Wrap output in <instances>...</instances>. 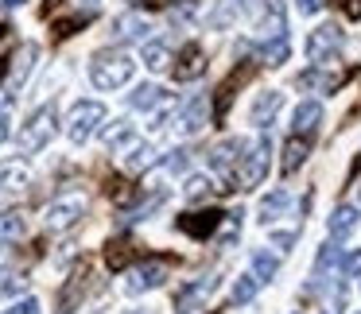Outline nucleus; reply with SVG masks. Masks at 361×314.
Wrapping results in <instances>:
<instances>
[{
    "instance_id": "1",
    "label": "nucleus",
    "mask_w": 361,
    "mask_h": 314,
    "mask_svg": "<svg viewBox=\"0 0 361 314\" xmlns=\"http://www.w3.org/2000/svg\"><path fill=\"white\" fill-rule=\"evenodd\" d=\"M133 74H136V63L125 51H97L94 63H90V82L97 89H121L133 82Z\"/></svg>"
},
{
    "instance_id": "2",
    "label": "nucleus",
    "mask_w": 361,
    "mask_h": 314,
    "mask_svg": "<svg viewBox=\"0 0 361 314\" xmlns=\"http://www.w3.org/2000/svg\"><path fill=\"white\" fill-rule=\"evenodd\" d=\"M55 132H59V109H55V101H47L24 120V128H20V151L35 156V151H43L55 140Z\"/></svg>"
},
{
    "instance_id": "3",
    "label": "nucleus",
    "mask_w": 361,
    "mask_h": 314,
    "mask_svg": "<svg viewBox=\"0 0 361 314\" xmlns=\"http://www.w3.org/2000/svg\"><path fill=\"white\" fill-rule=\"evenodd\" d=\"M342 47H345V32L338 24H319L307 35V58H311V66H334Z\"/></svg>"
},
{
    "instance_id": "4",
    "label": "nucleus",
    "mask_w": 361,
    "mask_h": 314,
    "mask_svg": "<svg viewBox=\"0 0 361 314\" xmlns=\"http://www.w3.org/2000/svg\"><path fill=\"white\" fill-rule=\"evenodd\" d=\"M268 156H272V140H268V136H257V140L245 148L241 167H237V175H233V182H241L237 190H252V187H260V182H264Z\"/></svg>"
},
{
    "instance_id": "5",
    "label": "nucleus",
    "mask_w": 361,
    "mask_h": 314,
    "mask_svg": "<svg viewBox=\"0 0 361 314\" xmlns=\"http://www.w3.org/2000/svg\"><path fill=\"white\" fill-rule=\"evenodd\" d=\"M102 125H105V105L102 101H78L71 109V117H66V136H71V144H86Z\"/></svg>"
},
{
    "instance_id": "6",
    "label": "nucleus",
    "mask_w": 361,
    "mask_h": 314,
    "mask_svg": "<svg viewBox=\"0 0 361 314\" xmlns=\"http://www.w3.org/2000/svg\"><path fill=\"white\" fill-rule=\"evenodd\" d=\"M82 213H86V198H59V202L47 206L43 225H47L51 233H66V229H74L82 221Z\"/></svg>"
},
{
    "instance_id": "7",
    "label": "nucleus",
    "mask_w": 361,
    "mask_h": 314,
    "mask_svg": "<svg viewBox=\"0 0 361 314\" xmlns=\"http://www.w3.org/2000/svg\"><path fill=\"white\" fill-rule=\"evenodd\" d=\"M245 148H249V140H241V136H229V140H221L218 148L210 151V167L221 175V179H229V182H233L237 167H241Z\"/></svg>"
},
{
    "instance_id": "8",
    "label": "nucleus",
    "mask_w": 361,
    "mask_h": 314,
    "mask_svg": "<svg viewBox=\"0 0 361 314\" xmlns=\"http://www.w3.org/2000/svg\"><path fill=\"white\" fill-rule=\"evenodd\" d=\"M221 221H226L221 210H198V213H183L175 225H179L187 237H195V241H206V237H214V229H218Z\"/></svg>"
},
{
    "instance_id": "9",
    "label": "nucleus",
    "mask_w": 361,
    "mask_h": 314,
    "mask_svg": "<svg viewBox=\"0 0 361 314\" xmlns=\"http://www.w3.org/2000/svg\"><path fill=\"white\" fill-rule=\"evenodd\" d=\"M171 70H175V78H179V82L202 78V74H206V51L198 47V43H187V47L171 58Z\"/></svg>"
},
{
    "instance_id": "10",
    "label": "nucleus",
    "mask_w": 361,
    "mask_h": 314,
    "mask_svg": "<svg viewBox=\"0 0 361 314\" xmlns=\"http://www.w3.org/2000/svg\"><path fill=\"white\" fill-rule=\"evenodd\" d=\"M164 280H167V264H164V260H148V264L133 268V275H128V295H144V291H156Z\"/></svg>"
},
{
    "instance_id": "11",
    "label": "nucleus",
    "mask_w": 361,
    "mask_h": 314,
    "mask_svg": "<svg viewBox=\"0 0 361 314\" xmlns=\"http://www.w3.org/2000/svg\"><path fill=\"white\" fill-rule=\"evenodd\" d=\"M152 32L148 16H140V12H125V16L113 20V39L117 43H144Z\"/></svg>"
},
{
    "instance_id": "12",
    "label": "nucleus",
    "mask_w": 361,
    "mask_h": 314,
    "mask_svg": "<svg viewBox=\"0 0 361 314\" xmlns=\"http://www.w3.org/2000/svg\"><path fill=\"white\" fill-rule=\"evenodd\" d=\"M280 109H283V94H280V89H264V94L252 101V109H249V125L252 128H268Z\"/></svg>"
},
{
    "instance_id": "13",
    "label": "nucleus",
    "mask_w": 361,
    "mask_h": 314,
    "mask_svg": "<svg viewBox=\"0 0 361 314\" xmlns=\"http://www.w3.org/2000/svg\"><path fill=\"white\" fill-rule=\"evenodd\" d=\"M345 74L338 70H326V66H311V70L299 74V89H314V94H334V89H342Z\"/></svg>"
},
{
    "instance_id": "14",
    "label": "nucleus",
    "mask_w": 361,
    "mask_h": 314,
    "mask_svg": "<svg viewBox=\"0 0 361 314\" xmlns=\"http://www.w3.org/2000/svg\"><path fill=\"white\" fill-rule=\"evenodd\" d=\"M322 117H326V113H322L319 101H299L295 113H291V128H295V136H307V140H311V136L319 132Z\"/></svg>"
},
{
    "instance_id": "15",
    "label": "nucleus",
    "mask_w": 361,
    "mask_h": 314,
    "mask_svg": "<svg viewBox=\"0 0 361 314\" xmlns=\"http://www.w3.org/2000/svg\"><path fill=\"white\" fill-rule=\"evenodd\" d=\"M171 101V94H167L164 86H136L133 94H128V105H133L136 113H156V109H164V105Z\"/></svg>"
},
{
    "instance_id": "16",
    "label": "nucleus",
    "mask_w": 361,
    "mask_h": 314,
    "mask_svg": "<svg viewBox=\"0 0 361 314\" xmlns=\"http://www.w3.org/2000/svg\"><path fill=\"white\" fill-rule=\"evenodd\" d=\"M102 144L109 151H128L136 144V125H133V120H125V117L113 120V125H105L102 128Z\"/></svg>"
},
{
    "instance_id": "17",
    "label": "nucleus",
    "mask_w": 361,
    "mask_h": 314,
    "mask_svg": "<svg viewBox=\"0 0 361 314\" xmlns=\"http://www.w3.org/2000/svg\"><path fill=\"white\" fill-rule=\"evenodd\" d=\"M288 206H291V190L276 187V190H268V194L260 198L257 213H260V221H264V225H276V221H280L283 213H288Z\"/></svg>"
},
{
    "instance_id": "18",
    "label": "nucleus",
    "mask_w": 361,
    "mask_h": 314,
    "mask_svg": "<svg viewBox=\"0 0 361 314\" xmlns=\"http://www.w3.org/2000/svg\"><path fill=\"white\" fill-rule=\"evenodd\" d=\"M357 221H361V210H357V206H338V210L330 213V221H326L330 241H345V237L357 229Z\"/></svg>"
},
{
    "instance_id": "19",
    "label": "nucleus",
    "mask_w": 361,
    "mask_h": 314,
    "mask_svg": "<svg viewBox=\"0 0 361 314\" xmlns=\"http://www.w3.org/2000/svg\"><path fill=\"white\" fill-rule=\"evenodd\" d=\"M202 125H206V97H190V101L175 113V128H179L183 136H190V132H198Z\"/></svg>"
},
{
    "instance_id": "20",
    "label": "nucleus",
    "mask_w": 361,
    "mask_h": 314,
    "mask_svg": "<svg viewBox=\"0 0 361 314\" xmlns=\"http://www.w3.org/2000/svg\"><path fill=\"white\" fill-rule=\"evenodd\" d=\"M24 187H32V167L24 159L0 163V190H24Z\"/></svg>"
},
{
    "instance_id": "21",
    "label": "nucleus",
    "mask_w": 361,
    "mask_h": 314,
    "mask_svg": "<svg viewBox=\"0 0 361 314\" xmlns=\"http://www.w3.org/2000/svg\"><path fill=\"white\" fill-rule=\"evenodd\" d=\"M307 156H311V140L307 136H291L288 140V148H283V175H295L299 167L307 163Z\"/></svg>"
},
{
    "instance_id": "22",
    "label": "nucleus",
    "mask_w": 361,
    "mask_h": 314,
    "mask_svg": "<svg viewBox=\"0 0 361 314\" xmlns=\"http://www.w3.org/2000/svg\"><path fill=\"white\" fill-rule=\"evenodd\" d=\"M159 163V151L152 144H133L125 151V171H148V167Z\"/></svg>"
},
{
    "instance_id": "23",
    "label": "nucleus",
    "mask_w": 361,
    "mask_h": 314,
    "mask_svg": "<svg viewBox=\"0 0 361 314\" xmlns=\"http://www.w3.org/2000/svg\"><path fill=\"white\" fill-rule=\"evenodd\" d=\"M210 287H214L210 280H202V283H190V287H183V295H179V306H175V314H198V303H202V299L210 295Z\"/></svg>"
},
{
    "instance_id": "24",
    "label": "nucleus",
    "mask_w": 361,
    "mask_h": 314,
    "mask_svg": "<svg viewBox=\"0 0 361 314\" xmlns=\"http://www.w3.org/2000/svg\"><path fill=\"white\" fill-rule=\"evenodd\" d=\"M144 66L148 70H156V74H164V70H171V47L167 43H144Z\"/></svg>"
},
{
    "instance_id": "25",
    "label": "nucleus",
    "mask_w": 361,
    "mask_h": 314,
    "mask_svg": "<svg viewBox=\"0 0 361 314\" xmlns=\"http://www.w3.org/2000/svg\"><path fill=\"white\" fill-rule=\"evenodd\" d=\"M35 58H39V47H35V43H24L20 55H16V66H12V86H24L32 66H35Z\"/></svg>"
},
{
    "instance_id": "26",
    "label": "nucleus",
    "mask_w": 361,
    "mask_h": 314,
    "mask_svg": "<svg viewBox=\"0 0 361 314\" xmlns=\"http://www.w3.org/2000/svg\"><path fill=\"white\" fill-rule=\"evenodd\" d=\"M288 55H291L288 35H276V39H268L264 47H260V63H268V66H283V63H288Z\"/></svg>"
},
{
    "instance_id": "27",
    "label": "nucleus",
    "mask_w": 361,
    "mask_h": 314,
    "mask_svg": "<svg viewBox=\"0 0 361 314\" xmlns=\"http://www.w3.org/2000/svg\"><path fill=\"white\" fill-rule=\"evenodd\" d=\"M128 260H133V244H128L125 237H117V241H109V244H105V264H109L113 272L128 268Z\"/></svg>"
},
{
    "instance_id": "28",
    "label": "nucleus",
    "mask_w": 361,
    "mask_h": 314,
    "mask_svg": "<svg viewBox=\"0 0 361 314\" xmlns=\"http://www.w3.org/2000/svg\"><path fill=\"white\" fill-rule=\"evenodd\" d=\"M27 287V275L16 268H0V299H16Z\"/></svg>"
},
{
    "instance_id": "29",
    "label": "nucleus",
    "mask_w": 361,
    "mask_h": 314,
    "mask_svg": "<svg viewBox=\"0 0 361 314\" xmlns=\"http://www.w3.org/2000/svg\"><path fill=\"white\" fill-rule=\"evenodd\" d=\"M257 291H260V280H257L252 272L237 275V283H233V303H237V306L252 303V299H257Z\"/></svg>"
},
{
    "instance_id": "30",
    "label": "nucleus",
    "mask_w": 361,
    "mask_h": 314,
    "mask_svg": "<svg viewBox=\"0 0 361 314\" xmlns=\"http://www.w3.org/2000/svg\"><path fill=\"white\" fill-rule=\"evenodd\" d=\"M276 272H280V256H272V252H252V275L260 283H268Z\"/></svg>"
},
{
    "instance_id": "31",
    "label": "nucleus",
    "mask_w": 361,
    "mask_h": 314,
    "mask_svg": "<svg viewBox=\"0 0 361 314\" xmlns=\"http://www.w3.org/2000/svg\"><path fill=\"white\" fill-rule=\"evenodd\" d=\"M210 190H218V187H214V179H210V175H190V179H187V187H183V194H187L190 202H202V198L210 194Z\"/></svg>"
},
{
    "instance_id": "32",
    "label": "nucleus",
    "mask_w": 361,
    "mask_h": 314,
    "mask_svg": "<svg viewBox=\"0 0 361 314\" xmlns=\"http://www.w3.org/2000/svg\"><path fill=\"white\" fill-rule=\"evenodd\" d=\"M0 237L4 241H16V237H24V213L20 210H8L4 218H0Z\"/></svg>"
},
{
    "instance_id": "33",
    "label": "nucleus",
    "mask_w": 361,
    "mask_h": 314,
    "mask_svg": "<svg viewBox=\"0 0 361 314\" xmlns=\"http://www.w3.org/2000/svg\"><path fill=\"white\" fill-rule=\"evenodd\" d=\"M338 264H342V244L326 241V244H322V252L314 256V268H319V272H326V268H338Z\"/></svg>"
},
{
    "instance_id": "34",
    "label": "nucleus",
    "mask_w": 361,
    "mask_h": 314,
    "mask_svg": "<svg viewBox=\"0 0 361 314\" xmlns=\"http://www.w3.org/2000/svg\"><path fill=\"white\" fill-rule=\"evenodd\" d=\"M268 241H272L280 252H291V244L299 241V229H276V225H268Z\"/></svg>"
},
{
    "instance_id": "35",
    "label": "nucleus",
    "mask_w": 361,
    "mask_h": 314,
    "mask_svg": "<svg viewBox=\"0 0 361 314\" xmlns=\"http://www.w3.org/2000/svg\"><path fill=\"white\" fill-rule=\"evenodd\" d=\"M342 272L350 275V280H361V249L350 252V256H342Z\"/></svg>"
},
{
    "instance_id": "36",
    "label": "nucleus",
    "mask_w": 361,
    "mask_h": 314,
    "mask_svg": "<svg viewBox=\"0 0 361 314\" xmlns=\"http://www.w3.org/2000/svg\"><path fill=\"white\" fill-rule=\"evenodd\" d=\"M187 156H190V151H187V148H179V151H171V156H167V159H164V167H167V171H183V167H187Z\"/></svg>"
},
{
    "instance_id": "37",
    "label": "nucleus",
    "mask_w": 361,
    "mask_h": 314,
    "mask_svg": "<svg viewBox=\"0 0 361 314\" xmlns=\"http://www.w3.org/2000/svg\"><path fill=\"white\" fill-rule=\"evenodd\" d=\"M8 314H43V306H39V299H20Z\"/></svg>"
},
{
    "instance_id": "38",
    "label": "nucleus",
    "mask_w": 361,
    "mask_h": 314,
    "mask_svg": "<svg viewBox=\"0 0 361 314\" xmlns=\"http://www.w3.org/2000/svg\"><path fill=\"white\" fill-rule=\"evenodd\" d=\"M295 12L299 16H314V12H322V0H295Z\"/></svg>"
},
{
    "instance_id": "39",
    "label": "nucleus",
    "mask_w": 361,
    "mask_h": 314,
    "mask_svg": "<svg viewBox=\"0 0 361 314\" xmlns=\"http://www.w3.org/2000/svg\"><path fill=\"white\" fill-rule=\"evenodd\" d=\"M12 120H8V113H0V144H4V140H8V136H12Z\"/></svg>"
},
{
    "instance_id": "40",
    "label": "nucleus",
    "mask_w": 361,
    "mask_h": 314,
    "mask_svg": "<svg viewBox=\"0 0 361 314\" xmlns=\"http://www.w3.org/2000/svg\"><path fill=\"white\" fill-rule=\"evenodd\" d=\"M345 12H350V16L357 20V16H361V0H345Z\"/></svg>"
},
{
    "instance_id": "41",
    "label": "nucleus",
    "mask_w": 361,
    "mask_h": 314,
    "mask_svg": "<svg viewBox=\"0 0 361 314\" xmlns=\"http://www.w3.org/2000/svg\"><path fill=\"white\" fill-rule=\"evenodd\" d=\"M24 4H27V0H0V8H4V12H8V8H24Z\"/></svg>"
},
{
    "instance_id": "42",
    "label": "nucleus",
    "mask_w": 361,
    "mask_h": 314,
    "mask_svg": "<svg viewBox=\"0 0 361 314\" xmlns=\"http://www.w3.org/2000/svg\"><path fill=\"white\" fill-rule=\"evenodd\" d=\"M59 4H63V0H47V12H51V8H59Z\"/></svg>"
},
{
    "instance_id": "43",
    "label": "nucleus",
    "mask_w": 361,
    "mask_h": 314,
    "mask_svg": "<svg viewBox=\"0 0 361 314\" xmlns=\"http://www.w3.org/2000/svg\"><path fill=\"white\" fill-rule=\"evenodd\" d=\"M357 202H361V187H357Z\"/></svg>"
},
{
    "instance_id": "44",
    "label": "nucleus",
    "mask_w": 361,
    "mask_h": 314,
    "mask_svg": "<svg viewBox=\"0 0 361 314\" xmlns=\"http://www.w3.org/2000/svg\"><path fill=\"white\" fill-rule=\"evenodd\" d=\"M353 314H361V310H353Z\"/></svg>"
}]
</instances>
